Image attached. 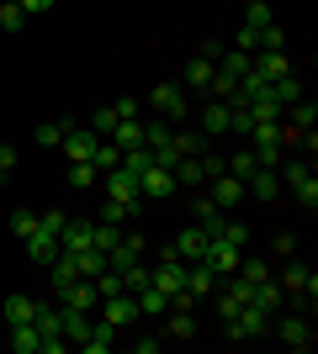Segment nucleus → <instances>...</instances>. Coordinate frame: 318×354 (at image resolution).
I'll return each mask as SVG.
<instances>
[{
	"label": "nucleus",
	"mask_w": 318,
	"mask_h": 354,
	"mask_svg": "<svg viewBox=\"0 0 318 354\" xmlns=\"http://www.w3.org/2000/svg\"><path fill=\"white\" fill-rule=\"evenodd\" d=\"M276 175H281V185H287L308 212H318V180H313V169H308L303 159H281V164H276Z\"/></svg>",
	"instance_id": "nucleus-1"
},
{
	"label": "nucleus",
	"mask_w": 318,
	"mask_h": 354,
	"mask_svg": "<svg viewBox=\"0 0 318 354\" xmlns=\"http://www.w3.org/2000/svg\"><path fill=\"white\" fill-rule=\"evenodd\" d=\"M32 323H37V333H43V354H64V307L59 301H37V317H32Z\"/></svg>",
	"instance_id": "nucleus-2"
},
{
	"label": "nucleus",
	"mask_w": 318,
	"mask_h": 354,
	"mask_svg": "<svg viewBox=\"0 0 318 354\" xmlns=\"http://www.w3.org/2000/svg\"><path fill=\"white\" fill-rule=\"evenodd\" d=\"M239 243H228V238H207V249H202V265L212 270V275H218V281H223V275H233V270H239Z\"/></svg>",
	"instance_id": "nucleus-3"
},
{
	"label": "nucleus",
	"mask_w": 318,
	"mask_h": 354,
	"mask_svg": "<svg viewBox=\"0 0 318 354\" xmlns=\"http://www.w3.org/2000/svg\"><path fill=\"white\" fill-rule=\"evenodd\" d=\"M101 317L112 328H133L143 312H138V296L133 291H117V296H101Z\"/></svg>",
	"instance_id": "nucleus-4"
},
{
	"label": "nucleus",
	"mask_w": 318,
	"mask_h": 354,
	"mask_svg": "<svg viewBox=\"0 0 318 354\" xmlns=\"http://www.w3.org/2000/svg\"><path fill=\"white\" fill-rule=\"evenodd\" d=\"M154 111H159L165 122H175V127H181L186 111H191V101H186V85H154Z\"/></svg>",
	"instance_id": "nucleus-5"
},
{
	"label": "nucleus",
	"mask_w": 318,
	"mask_h": 354,
	"mask_svg": "<svg viewBox=\"0 0 318 354\" xmlns=\"http://www.w3.org/2000/svg\"><path fill=\"white\" fill-rule=\"evenodd\" d=\"M138 196H143V201H170V196H175V175L159 169V164H149V169L138 175Z\"/></svg>",
	"instance_id": "nucleus-6"
},
{
	"label": "nucleus",
	"mask_w": 318,
	"mask_h": 354,
	"mask_svg": "<svg viewBox=\"0 0 318 354\" xmlns=\"http://www.w3.org/2000/svg\"><path fill=\"white\" fill-rule=\"evenodd\" d=\"M281 301H287V291H281V281H276V275H265V281L249 286V307H260L265 317H276V312H281Z\"/></svg>",
	"instance_id": "nucleus-7"
},
{
	"label": "nucleus",
	"mask_w": 318,
	"mask_h": 354,
	"mask_svg": "<svg viewBox=\"0 0 318 354\" xmlns=\"http://www.w3.org/2000/svg\"><path fill=\"white\" fill-rule=\"evenodd\" d=\"M96 143H101V138H96L91 133V127H75V122H69V133H64V159H69V164H80V159H91V153H96Z\"/></svg>",
	"instance_id": "nucleus-8"
},
{
	"label": "nucleus",
	"mask_w": 318,
	"mask_h": 354,
	"mask_svg": "<svg viewBox=\"0 0 318 354\" xmlns=\"http://www.w3.org/2000/svg\"><path fill=\"white\" fill-rule=\"evenodd\" d=\"M207 196H212L223 212H233V207L244 201V180H233V175L223 169V175H212V180H207Z\"/></svg>",
	"instance_id": "nucleus-9"
},
{
	"label": "nucleus",
	"mask_w": 318,
	"mask_h": 354,
	"mask_svg": "<svg viewBox=\"0 0 318 354\" xmlns=\"http://www.w3.org/2000/svg\"><path fill=\"white\" fill-rule=\"evenodd\" d=\"M106 196H112V201H143V196H138V175H133V169H122V164H117V169H106Z\"/></svg>",
	"instance_id": "nucleus-10"
},
{
	"label": "nucleus",
	"mask_w": 318,
	"mask_h": 354,
	"mask_svg": "<svg viewBox=\"0 0 318 354\" xmlns=\"http://www.w3.org/2000/svg\"><path fill=\"white\" fill-rule=\"evenodd\" d=\"M276 339L287 344V349H313V323L297 312V317H287V323L276 328Z\"/></svg>",
	"instance_id": "nucleus-11"
},
{
	"label": "nucleus",
	"mask_w": 318,
	"mask_h": 354,
	"mask_svg": "<svg viewBox=\"0 0 318 354\" xmlns=\"http://www.w3.org/2000/svg\"><path fill=\"white\" fill-rule=\"evenodd\" d=\"M59 307H69V312H96V307H101V296H96V281H75L69 291L59 296Z\"/></svg>",
	"instance_id": "nucleus-12"
},
{
	"label": "nucleus",
	"mask_w": 318,
	"mask_h": 354,
	"mask_svg": "<svg viewBox=\"0 0 318 354\" xmlns=\"http://www.w3.org/2000/svg\"><path fill=\"white\" fill-rule=\"evenodd\" d=\"M202 249H207V227H186V233L170 243V254H175V259H186V265H197Z\"/></svg>",
	"instance_id": "nucleus-13"
},
{
	"label": "nucleus",
	"mask_w": 318,
	"mask_h": 354,
	"mask_svg": "<svg viewBox=\"0 0 318 354\" xmlns=\"http://www.w3.org/2000/svg\"><path fill=\"white\" fill-rule=\"evenodd\" d=\"M244 196H255V201H276V196H281V175H276V169H255V175L244 180Z\"/></svg>",
	"instance_id": "nucleus-14"
},
{
	"label": "nucleus",
	"mask_w": 318,
	"mask_h": 354,
	"mask_svg": "<svg viewBox=\"0 0 318 354\" xmlns=\"http://www.w3.org/2000/svg\"><path fill=\"white\" fill-rule=\"evenodd\" d=\"M212 291H218V275H212L202 259H197V265H186V296L202 301V296H212Z\"/></svg>",
	"instance_id": "nucleus-15"
},
{
	"label": "nucleus",
	"mask_w": 318,
	"mask_h": 354,
	"mask_svg": "<svg viewBox=\"0 0 318 354\" xmlns=\"http://www.w3.org/2000/svg\"><path fill=\"white\" fill-rule=\"evenodd\" d=\"M117 333H122V328H112L106 317H101V323L91 317V333H85V344H80V349H85V354H106L112 344H117Z\"/></svg>",
	"instance_id": "nucleus-16"
},
{
	"label": "nucleus",
	"mask_w": 318,
	"mask_h": 354,
	"mask_svg": "<svg viewBox=\"0 0 318 354\" xmlns=\"http://www.w3.org/2000/svg\"><path fill=\"white\" fill-rule=\"evenodd\" d=\"M106 138H112V143H117L122 153H127V148H143V122H138V117H122V122H117V127H112Z\"/></svg>",
	"instance_id": "nucleus-17"
},
{
	"label": "nucleus",
	"mask_w": 318,
	"mask_h": 354,
	"mask_svg": "<svg viewBox=\"0 0 318 354\" xmlns=\"http://www.w3.org/2000/svg\"><path fill=\"white\" fill-rule=\"evenodd\" d=\"M11 349L16 354H43V333H37V323H11Z\"/></svg>",
	"instance_id": "nucleus-18"
},
{
	"label": "nucleus",
	"mask_w": 318,
	"mask_h": 354,
	"mask_svg": "<svg viewBox=\"0 0 318 354\" xmlns=\"http://www.w3.org/2000/svg\"><path fill=\"white\" fill-rule=\"evenodd\" d=\"M80 249H91V222H64L59 254H80Z\"/></svg>",
	"instance_id": "nucleus-19"
},
{
	"label": "nucleus",
	"mask_w": 318,
	"mask_h": 354,
	"mask_svg": "<svg viewBox=\"0 0 318 354\" xmlns=\"http://www.w3.org/2000/svg\"><path fill=\"white\" fill-rule=\"evenodd\" d=\"M165 339H197V317H191V307H170Z\"/></svg>",
	"instance_id": "nucleus-20"
},
{
	"label": "nucleus",
	"mask_w": 318,
	"mask_h": 354,
	"mask_svg": "<svg viewBox=\"0 0 318 354\" xmlns=\"http://www.w3.org/2000/svg\"><path fill=\"white\" fill-rule=\"evenodd\" d=\"M281 122H287V127H303V133H313V122H318V106L303 95V101H292L287 111H281Z\"/></svg>",
	"instance_id": "nucleus-21"
},
{
	"label": "nucleus",
	"mask_w": 318,
	"mask_h": 354,
	"mask_svg": "<svg viewBox=\"0 0 318 354\" xmlns=\"http://www.w3.org/2000/svg\"><path fill=\"white\" fill-rule=\"evenodd\" d=\"M48 270H53V301H59V296L80 281V270H75V259H69V254H59V259H53Z\"/></svg>",
	"instance_id": "nucleus-22"
},
{
	"label": "nucleus",
	"mask_w": 318,
	"mask_h": 354,
	"mask_svg": "<svg viewBox=\"0 0 318 354\" xmlns=\"http://www.w3.org/2000/svg\"><path fill=\"white\" fill-rule=\"evenodd\" d=\"M21 243H27V254L37 265H53V259H59V238H48V233H32V238H21Z\"/></svg>",
	"instance_id": "nucleus-23"
},
{
	"label": "nucleus",
	"mask_w": 318,
	"mask_h": 354,
	"mask_svg": "<svg viewBox=\"0 0 318 354\" xmlns=\"http://www.w3.org/2000/svg\"><path fill=\"white\" fill-rule=\"evenodd\" d=\"M117 243H122V227H117V222H91V249L112 254Z\"/></svg>",
	"instance_id": "nucleus-24"
},
{
	"label": "nucleus",
	"mask_w": 318,
	"mask_h": 354,
	"mask_svg": "<svg viewBox=\"0 0 318 354\" xmlns=\"http://www.w3.org/2000/svg\"><path fill=\"white\" fill-rule=\"evenodd\" d=\"M69 259H75L80 281H96V275L106 270V254H101V249H80V254H69Z\"/></svg>",
	"instance_id": "nucleus-25"
},
{
	"label": "nucleus",
	"mask_w": 318,
	"mask_h": 354,
	"mask_svg": "<svg viewBox=\"0 0 318 354\" xmlns=\"http://www.w3.org/2000/svg\"><path fill=\"white\" fill-rule=\"evenodd\" d=\"M133 296H138V312H149V317H159V312H170V296L159 291V286H154V281L143 286V291H133Z\"/></svg>",
	"instance_id": "nucleus-26"
},
{
	"label": "nucleus",
	"mask_w": 318,
	"mask_h": 354,
	"mask_svg": "<svg viewBox=\"0 0 318 354\" xmlns=\"http://www.w3.org/2000/svg\"><path fill=\"white\" fill-rule=\"evenodd\" d=\"M85 333H91V312H69V307H64V339L80 349V344H85Z\"/></svg>",
	"instance_id": "nucleus-27"
},
{
	"label": "nucleus",
	"mask_w": 318,
	"mask_h": 354,
	"mask_svg": "<svg viewBox=\"0 0 318 354\" xmlns=\"http://www.w3.org/2000/svg\"><path fill=\"white\" fill-rule=\"evenodd\" d=\"M223 169H228L233 180H249V175L260 169V159L249 153V148H239V153H228V159H223Z\"/></svg>",
	"instance_id": "nucleus-28"
},
{
	"label": "nucleus",
	"mask_w": 318,
	"mask_h": 354,
	"mask_svg": "<svg viewBox=\"0 0 318 354\" xmlns=\"http://www.w3.org/2000/svg\"><path fill=\"white\" fill-rule=\"evenodd\" d=\"M32 317H37L32 296H6V323H32Z\"/></svg>",
	"instance_id": "nucleus-29"
},
{
	"label": "nucleus",
	"mask_w": 318,
	"mask_h": 354,
	"mask_svg": "<svg viewBox=\"0 0 318 354\" xmlns=\"http://www.w3.org/2000/svg\"><path fill=\"white\" fill-rule=\"evenodd\" d=\"M117 275H122V291H143V286L154 281V275H149V265H143V259H133V265H122Z\"/></svg>",
	"instance_id": "nucleus-30"
},
{
	"label": "nucleus",
	"mask_w": 318,
	"mask_h": 354,
	"mask_svg": "<svg viewBox=\"0 0 318 354\" xmlns=\"http://www.w3.org/2000/svg\"><path fill=\"white\" fill-rule=\"evenodd\" d=\"M202 133H228V101H207V111H202Z\"/></svg>",
	"instance_id": "nucleus-31"
},
{
	"label": "nucleus",
	"mask_w": 318,
	"mask_h": 354,
	"mask_svg": "<svg viewBox=\"0 0 318 354\" xmlns=\"http://www.w3.org/2000/svg\"><path fill=\"white\" fill-rule=\"evenodd\" d=\"M91 164L101 169V175H106V169H117V164H122V148L112 143V138H101V143H96V153H91Z\"/></svg>",
	"instance_id": "nucleus-32"
},
{
	"label": "nucleus",
	"mask_w": 318,
	"mask_h": 354,
	"mask_svg": "<svg viewBox=\"0 0 318 354\" xmlns=\"http://www.w3.org/2000/svg\"><path fill=\"white\" fill-rule=\"evenodd\" d=\"M212 69H218V64H212V59H202V53H197V59L186 64V85L207 90V85H212Z\"/></svg>",
	"instance_id": "nucleus-33"
},
{
	"label": "nucleus",
	"mask_w": 318,
	"mask_h": 354,
	"mask_svg": "<svg viewBox=\"0 0 318 354\" xmlns=\"http://www.w3.org/2000/svg\"><path fill=\"white\" fill-rule=\"evenodd\" d=\"M96 180H101V169H96L91 159H80V164H69V185H75V191H91Z\"/></svg>",
	"instance_id": "nucleus-34"
},
{
	"label": "nucleus",
	"mask_w": 318,
	"mask_h": 354,
	"mask_svg": "<svg viewBox=\"0 0 318 354\" xmlns=\"http://www.w3.org/2000/svg\"><path fill=\"white\" fill-rule=\"evenodd\" d=\"M191 217H197V227H212V222L223 217V207H218L212 196H197V201H191Z\"/></svg>",
	"instance_id": "nucleus-35"
},
{
	"label": "nucleus",
	"mask_w": 318,
	"mask_h": 354,
	"mask_svg": "<svg viewBox=\"0 0 318 354\" xmlns=\"http://www.w3.org/2000/svg\"><path fill=\"white\" fill-rule=\"evenodd\" d=\"M244 27H255V32H265V27H276V11L265 6V0H255L249 11H244Z\"/></svg>",
	"instance_id": "nucleus-36"
},
{
	"label": "nucleus",
	"mask_w": 318,
	"mask_h": 354,
	"mask_svg": "<svg viewBox=\"0 0 318 354\" xmlns=\"http://www.w3.org/2000/svg\"><path fill=\"white\" fill-rule=\"evenodd\" d=\"M170 148H175V159H181V153H207V148H202V133H181V127L170 133Z\"/></svg>",
	"instance_id": "nucleus-37"
},
{
	"label": "nucleus",
	"mask_w": 318,
	"mask_h": 354,
	"mask_svg": "<svg viewBox=\"0 0 318 354\" xmlns=\"http://www.w3.org/2000/svg\"><path fill=\"white\" fill-rule=\"evenodd\" d=\"M133 212H138V201H112V196H106V207H101V222H117V227H122V222L133 217Z\"/></svg>",
	"instance_id": "nucleus-38"
},
{
	"label": "nucleus",
	"mask_w": 318,
	"mask_h": 354,
	"mask_svg": "<svg viewBox=\"0 0 318 354\" xmlns=\"http://www.w3.org/2000/svg\"><path fill=\"white\" fill-rule=\"evenodd\" d=\"M0 27H6V32H21V27H27V11H21L16 0H0Z\"/></svg>",
	"instance_id": "nucleus-39"
},
{
	"label": "nucleus",
	"mask_w": 318,
	"mask_h": 354,
	"mask_svg": "<svg viewBox=\"0 0 318 354\" xmlns=\"http://www.w3.org/2000/svg\"><path fill=\"white\" fill-rule=\"evenodd\" d=\"M271 95H276V101H281V106L303 101V85H297V74H287V80H276V85H271Z\"/></svg>",
	"instance_id": "nucleus-40"
},
{
	"label": "nucleus",
	"mask_w": 318,
	"mask_h": 354,
	"mask_svg": "<svg viewBox=\"0 0 318 354\" xmlns=\"http://www.w3.org/2000/svg\"><path fill=\"white\" fill-rule=\"evenodd\" d=\"M64 133H69V122H43V127H37V143H43V148H59Z\"/></svg>",
	"instance_id": "nucleus-41"
},
{
	"label": "nucleus",
	"mask_w": 318,
	"mask_h": 354,
	"mask_svg": "<svg viewBox=\"0 0 318 354\" xmlns=\"http://www.w3.org/2000/svg\"><path fill=\"white\" fill-rule=\"evenodd\" d=\"M112 127H117V111H112V106H96V117H91V133H96V138H106Z\"/></svg>",
	"instance_id": "nucleus-42"
},
{
	"label": "nucleus",
	"mask_w": 318,
	"mask_h": 354,
	"mask_svg": "<svg viewBox=\"0 0 318 354\" xmlns=\"http://www.w3.org/2000/svg\"><path fill=\"white\" fill-rule=\"evenodd\" d=\"M64 222H69V217H64V212H43V217H37V233L59 238V233H64Z\"/></svg>",
	"instance_id": "nucleus-43"
},
{
	"label": "nucleus",
	"mask_w": 318,
	"mask_h": 354,
	"mask_svg": "<svg viewBox=\"0 0 318 354\" xmlns=\"http://www.w3.org/2000/svg\"><path fill=\"white\" fill-rule=\"evenodd\" d=\"M11 233L16 238H32V233H37V217H32V212H11Z\"/></svg>",
	"instance_id": "nucleus-44"
},
{
	"label": "nucleus",
	"mask_w": 318,
	"mask_h": 354,
	"mask_svg": "<svg viewBox=\"0 0 318 354\" xmlns=\"http://www.w3.org/2000/svg\"><path fill=\"white\" fill-rule=\"evenodd\" d=\"M165 344H170L165 333H138V339H133V349H138V354H159Z\"/></svg>",
	"instance_id": "nucleus-45"
},
{
	"label": "nucleus",
	"mask_w": 318,
	"mask_h": 354,
	"mask_svg": "<svg viewBox=\"0 0 318 354\" xmlns=\"http://www.w3.org/2000/svg\"><path fill=\"white\" fill-rule=\"evenodd\" d=\"M233 48H239V53H255V48H260V32H255V27H239V37H233Z\"/></svg>",
	"instance_id": "nucleus-46"
},
{
	"label": "nucleus",
	"mask_w": 318,
	"mask_h": 354,
	"mask_svg": "<svg viewBox=\"0 0 318 354\" xmlns=\"http://www.w3.org/2000/svg\"><path fill=\"white\" fill-rule=\"evenodd\" d=\"M11 169H16V148L0 143V180H11Z\"/></svg>",
	"instance_id": "nucleus-47"
},
{
	"label": "nucleus",
	"mask_w": 318,
	"mask_h": 354,
	"mask_svg": "<svg viewBox=\"0 0 318 354\" xmlns=\"http://www.w3.org/2000/svg\"><path fill=\"white\" fill-rule=\"evenodd\" d=\"M271 249H276V259H292V254H297V238H292V233H281V238L271 243Z\"/></svg>",
	"instance_id": "nucleus-48"
},
{
	"label": "nucleus",
	"mask_w": 318,
	"mask_h": 354,
	"mask_svg": "<svg viewBox=\"0 0 318 354\" xmlns=\"http://www.w3.org/2000/svg\"><path fill=\"white\" fill-rule=\"evenodd\" d=\"M112 111H117V122L122 117H138V101H133V95H122V101H112Z\"/></svg>",
	"instance_id": "nucleus-49"
},
{
	"label": "nucleus",
	"mask_w": 318,
	"mask_h": 354,
	"mask_svg": "<svg viewBox=\"0 0 318 354\" xmlns=\"http://www.w3.org/2000/svg\"><path fill=\"white\" fill-rule=\"evenodd\" d=\"M16 6H21L27 16H43V11H53V0H16Z\"/></svg>",
	"instance_id": "nucleus-50"
},
{
	"label": "nucleus",
	"mask_w": 318,
	"mask_h": 354,
	"mask_svg": "<svg viewBox=\"0 0 318 354\" xmlns=\"http://www.w3.org/2000/svg\"><path fill=\"white\" fill-rule=\"evenodd\" d=\"M281 43H287V37H281V27H265V32H260V48H281Z\"/></svg>",
	"instance_id": "nucleus-51"
}]
</instances>
